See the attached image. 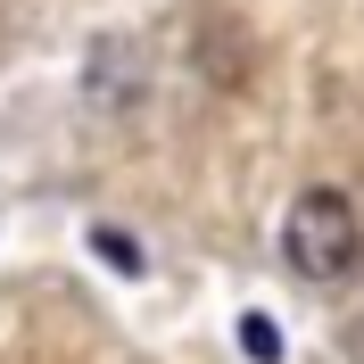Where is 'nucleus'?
<instances>
[{
    "instance_id": "1",
    "label": "nucleus",
    "mask_w": 364,
    "mask_h": 364,
    "mask_svg": "<svg viewBox=\"0 0 364 364\" xmlns=\"http://www.w3.org/2000/svg\"><path fill=\"white\" fill-rule=\"evenodd\" d=\"M282 249H290V265L306 282H348L356 257H364V224L340 191H298L290 224H282Z\"/></svg>"
},
{
    "instance_id": "2",
    "label": "nucleus",
    "mask_w": 364,
    "mask_h": 364,
    "mask_svg": "<svg viewBox=\"0 0 364 364\" xmlns=\"http://www.w3.org/2000/svg\"><path fill=\"white\" fill-rule=\"evenodd\" d=\"M240 348H249L257 364H282V331H273L265 315H249V323H240Z\"/></svg>"
},
{
    "instance_id": "3",
    "label": "nucleus",
    "mask_w": 364,
    "mask_h": 364,
    "mask_svg": "<svg viewBox=\"0 0 364 364\" xmlns=\"http://www.w3.org/2000/svg\"><path fill=\"white\" fill-rule=\"evenodd\" d=\"M91 240H100V257H108V265L141 273V249H133V240H124V232H91Z\"/></svg>"
}]
</instances>
